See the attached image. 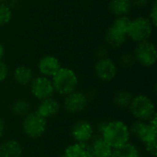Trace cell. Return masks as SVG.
<instances>
[{
    "mask_svg": "<svg viewBox=\"0 0 157 157\" xmlns=\"http://www.w3.org/2000/svg\"><path fill=\"white\" fill-rule=\"evenodd\" d=\"M101 137L114 149L130 142L129 126L121 120H113L104 123L100 128Z\"/></svg>",
    "mask_w": 157,
    "mask_h": 157,
    "instance_id": "1",
    "label": "cell"
},
{
    "mask_svg": "<svg viewBox=\"0 0 157 157\" xmlns=\"http://www.w3.org/2000/svg\"><path fill=\"white\" fill-rule=\"evenodd\" d=\"M54 91L62 96H66L76 90L78 77L70 68L61 67V69L52 77Z\"/></svg>",
    "mask_w": 157,
    "mask_h": 157,
    "instance_id": "2",
    "label": "cell"
},
{
    "mask_svg": "<svg viewBox=\"0 0 157 157\" xmlns=\"http://www.w3.org/2000/svg\"><path fill=\"white\" fill-rule=\"evenodd\" d=\"M129 109L136 120L143 121H149L156 114L154 102L145 95H137L133 97Z\"/></svg>",
    "mask_w": 157,
    "mask_h": 157,
    "instance_id": "3",
    "label": "cell"
},
{
    "mask_svg": "<svg viewBox=\"0 0 157 157\" xmlns=\"http://www.w3.org/2000/svg\"><path fill=\"white\" fill-rule=\"evenodd\" d=\"M153 29L154 26L148 17H138L132 19L127 32V37L136 43L149 40L153 33Z\"/></svg>",
    "mask_w": 157,
    "mask_h": 157,
    "instance_id": "4",
    "label": "cell"
},
{
    "mask_svg": "<svg viewBox=\"0 0 157 157\" xmlns=\"http://www.w3.org/2000/svg\"><path fill=\"white\" fill-rule=\"evenodd\" d=\"M22 129L29 138L38 139L44 134L47 129V120L39 115L36 111H30L23 117Z\"/></svg>",
    "mask_w": 157,
    "mask_h": 157,
    "instance_id": "5",
    "label": "cell"
},
{
    "mask_svg": "<svg viewBox=\"0 0 157 157\" xmlns=\"http://www.w3.org/2000/svg\"><path fill=\"white\" fill-rule=\"evenodd\" d=\"M133 55L135 57L136 63L144 67H151L156 63V47L150 40L139 42L134 49Z\"/></svg>",
    "mask_w": 157,
    "mask_h": 157,
    "instance_id": "6",
    "label": "cell"
},
{
    "mask_svg": "<svg viewBox=\"0 0 157 157\" xmlns=\"http://www.w3.org/2000/svg\"><path fill=\"white\" fill-rule=\"evenodd\" d=\"M30 92L36 99L40 101L42 99L52 98L55 91L52 79L40 75L33 78L30 82Z\"/></svg>",
    "mask_w": 157,
    "mask_h": 157,
    "instance_id": "7",
    "label": "cell"
},
{
    "mask_svg": "<svg viewBox=\"0 0 157 157\" xmlns=\"http://www.w3.org/2000/svg\"><path fill=\"white\" fill-rule=\"evenodd\" d=\"M118 73V68L116 63L109 57L98 59L95 64V74L98 79L109 82L113 80Z\"/></svg>",
    "mask_w": 157,
    "mask_h": 157,
    "instance_id": "8",
    "label": "cell"
},
{
    "mask_svg": "<svg viewBox=\"0 0 157 157\" xmlns=\"http://www.w3.org/2000/svg\"><path fill=\"white\" fill-rule=\"evenodd\" d=\"M88 104V98L83 92L74 91L65 96L63 107L69 113H78L86 109Z\"/></svg>",
    "mask_w": 157,
    "mask_h": 157,
    "instance_id": "9",
    "label": "cell"
},
{
    "mask_svg": "<svg viewBox=\"0 0 157 157\" xmlns=\"http://www.w3.org/2000/svg\"><path fill=\"white\" fill-rule=\"evenodd\" d=\"M71 135L75 143H88L94 135L93 126L89 121L80 120L74 124Z\"/></svg>",
    "mask_w": 157,
    "mask_h": 157,
    "instance_id": "10",
    "label": "cell"
},
{
    "mask_svg": "<svg viewBox=\"0 0 157 157\" xmlns=\"http://www.w3.org/2000/svg\"><path fill=\"white\" fill-rule=\"evenodd\" d=\"M61 67L60 61L52 55H45L41 57L38 63L39 72L41 75L46 77H52Z\"/></svg>",
    "mask_w": 157,
    "mask_h": 157,
    "instance_id": "11",
    "label": "cell"
},
{
    "mask_svg": "<svg viewBox=\"0 0 157 157\" xmlns=\"http://www.w3.org/2000/svg\"><path fill=\"white\" fill-rule=\"evenodd\" d=\"M60 107L61 106L58 100H56L55 98L52 97V98H48L40 100L35 111L39 115L43 117L44 119L48 120L49 118L55 116L59 112Z\"/></svg>",
    "mask_w": 157,
    "mask_h": 157,
    "instance_id": "12",
    "label": "cell"
},
{
    "mask_svg": "<svg viewBox=\"0 0 157 157\" xmlns=\"http://www.w3.org/2000/svg\"><path fill=\"white\" fill-rule=\"evenodd\" d=\"M69 157H93L89 143H75L68 145L63 153Z\"/></svg>",
    "mask_w": 157,
    "mask_h": 157,
    "instance_id": "13",
    "label": "cell"
},
{
    "mask_svg": "<svg viewBox=\"0 0 157 157\" xmlns=\"http://www.w3.org/2000/svg\"><path fill=\"white\" fill-rule=\"evenodd\" d=\"M126 39H127V34L119 30L112 25L109 28L105 35V40L107 44L115 49L122 46L123 43L126 41Z\"/></svg>",
    "mask_w": 157,
    "mask_h": 157,
    "instance_id": "14",
    "label": "cell"
},
{
    "mask_svg": "<svg viewBox=\"0 0 157 157\" xmlns=\"http://www.w3.org/2000/svg\"><path fill=\"white\" fill-rule=\"evenodd\" d=\"M23 149L17 140H7L0 145V157H21Z\"/></svg>",
    "mask_w": 157,
    "mask_h": 157,
    "instance_id": "15",
    "label": "cell"
},
{
    "mask_svg": "<svg viewBox=\"0 0 157 157\" xmlns=\"http://www.w3.org/2000/svg\"><path fill=\"white\" fill-rule=\"evenodd\" d=\"M93 157H111L113 148L101 137H97L91 144Z\"/></svg>",
    "mask_w": 157,
    "mask_h": 157,
    "instance_id": "16",
    "label": "cell"
},
{
    "mask_svg": "<svg viewBox=\"0 0 157 157\" xmlns=\"http://www.w3.org/2000/svg\"><path fill=\"white\" fill-rule=\"evenodd\" d=\"M135 137L144 144L157 140V127L153 126L148 121H145L135 134Z\"/></svg>",
    "mask_w": 157,
    "mask_h": 157,
    "instance_id": "17",
    "label": "cell"
},
{
    "mask_svg": "<svg viewBox=\"0 0 157 157\" xmlns=\"http://www.w3.org/2000/svg\"><path fill=\"white\" fill-rule=\"evenodd\" d=\"M13 78L16 83L20 86L29 85L33 79V71L29 66L20 65L14 70Z\"/></svg>",
    "mask_w": 157,
    "mask_h": 157,
    "instance_id": "18",
    "label": "cell"
},
{
    "mask_svg": "<svg viewBox=\"0 0 157 157\" xmlns=\"http://www.w3.org/2000/svg\"><path fill=\"white\" fill-rule=\"evenodd\" d=\"M132 8V0H110L109 4V11L117 17L128 15Z\"/></svg>",
    "mask_w": 157,
    "mask_h": 157,
    "instance_id": "19",
    "label": "cell"
},
{
    "mask_svg": "<svg viewBox=\"0 0 157 157\" xmlns=\"http://www.w3.org/2000/svg\"><path fill=\"white\" fill-rule=\"evenodd\" d=\"M111 157H140L139 149L130 142L118 148H114Z\"/></svg>",
    "mask_w": 157,
    "mask_h": 157,
    "instance_id": "20",
    "label": "cell"
},
{
    "mask_svg": "<svg viewBox=\"0 0 157 157\" xmlns=\"http://www.w3.org/2000/svg\"><path fill=\"white\" fill-rule=\"evenodd\" d=\"M133 96L127 90H120L113 97L114 104L121 109H129Z\"/></svg>",
    "mask_w": 157,
    "mask_h": 157,
    "instance_id": "21",
    "label": "cell"
},
{
    "mask_svg": "<svg viewBox=\"0 0 157 157\" xmlns=\"http://www.w3.org/2000/svg\"><path fill=\"white\" fill-rule=\"evenodd\" d=\"M11 111L15 116L25 117L30 112V104L24 98L17 99L11 106Z\"/></svg>",
    "mask_w": 157,
    "mask_h": 157,
    "instance_id": "22",
    "label": "cell"
},
{
    "mask_svg": "<svg viewBox=\"0 0 157 157\" xmlns=\"http://www.w3.org/2000/svg\"><path fill=\"white\" fill-rule=\"evenodd\" d=\"M12 16V8H10L6 3L0 4V27L7 25L11 21Z\"/></svg>",
    "mask_w": 157,
    "mask_h": 157,
    "instance_id": "23",
    "label": "cell"
},
{
    "mask_svg": "<svg viewBox=\"0 0 157 157\" xmlns=\"http://www.w3.org/2000/svg\"><path fill=\"white\" fill-rule=\"evenodd\" d=\"M131 21H132V19L127 15H125V16H119L114 20L112 26L115 27L116 29H118L119 30H121V31H122V32L127 34L129 27H130V24H131Z\"/></svg>",
    "mask_w": 157,
    "mask_h": 157,
    "instance_id": "24",
    "label": "cell"
},
{
    "mask_svg": "<svg viewBox=\"0 0 157 157\" xmlns=\"http://www.w3.org/2000/svg\"><path fill=\"white\" fill-rule=\"evenodd\" d=\"M136 63L133 52H125L120 57V64L124 68H130Z\"/></svg>",
    "mask_w": 157,
    "mask_h": 157,
    "instance_id": "25",
    "label": "cell"
},
{
    "mask_svg": "<svg viewBox=\"0 0 157 157\" xmlns=\"http://www.w3.org/2000/svg\"><path fill=\"white\" fill-rule=\"evenodd\" d=\"M146 152L152 157H156L157 155V140H155L153 142L147 143L144 144Z\"/></svg>",
    "mask_w": 157,
    "mask_h": 157,
    "instance_id": "26",
    "label": "cell"
},
{
    "mask_svg": "<svg viewBox=\"0 0 157 157\" xmlns=\"http://www.w3.org/2000/svg\"><path fill=\"white\" fill-rule=\"evenodd\" d=\"M149 19L151 21V23L153 24L154 28L157 26V2L156 0H155L152 7H151V10H150V14H149Z\"/></svg>",
    "mask_w": 157,
    "mask_h": 157,
    "instance_id": "27",
    "label": "cell"
},
{
    "mask_svg": "<svg viewBox=\"0 0 157 157\" xmlns=\"http://www.w3.org/2000/svg\"><path fill=\"white\" fill-rule=\"evenodd\" d=\"M8 73H9V69L7 64L3 61H0V83L6 79Z\"/></svg>",
    "mask_w": 157,
    "mask_h": 157,
    "instance_id": "28",
    "label": "cell"
},
{
    "mask_svg": "<svg viewBox=\"0 0 157 157\" xmlns=\"http://www.w3.org/2000/svg\"><path fill=\"white\" fill-rule=\"evenodd\" d=\"M150 3V0H132V6H135L137 8H144L146 7Z\"/></svg>",
    "mask_w": 157,
    "mask_h": 157,
    "instance_id": "29",
    "label": "cell"
},
{
    "mask_svg": "<svg viewBox=\"0 0 157 157\" xmlns=\"http://www.w3.org/2000/svg\"><path fill=\"white\" fill-rule=\"evenodd\" d=\"M107 54H108V51L105 47H98V51L96 52V55L98 59L107 57Z\"/></svg>",
    "mask_w": 157,
    "mask_h": 157,
    "instance_id": "30",
    "label": "cell"
},
{
    "mask_svg": "<svg viewBox=\"0 0 157 157\" xmlns=\"http://www.w3.org/2000/svg\"><path fill=\"white\" fill-rule=\"evenodd\" d=\"M5 121H3V119L0 118V139L3 137L4 132H5Z\"/></svg>",
    "mask_w": 157,
    "mask_h": 157,
    "instance_id": "31",
    "label": "cell"
},
{
    "mask_svg": "<svg viewBox=\"0 0 157 157\" xmlns=\"http://www.w3.org/2000/svg\"><path fill=\"white\" fill-rule=\"evenodd\" d=\"M5 47L3 46V44L0 43V61H2V59L5 56Z\"/></svg>",
    "mask_w": 157,
    "mask_h": 157,
    "instance_id": "32",
    "label": "cell"
},
{
    "mask_svg": "<svg viewBox=\"0 0 157 157\" xmlns=\"http://www.w3.org/2000/svg\"><path fill=\"white\" fill-rule=\"evenodd\" d=\"M8 0H0V4H3V3H6V2H7Z\"/></svg>",
    "mask_w": 157,
    "mask_h": 157,
    "instance_id": "33",
    "label": "cell"
},
{
    "mask_svg": "<svg viewBox=\"0 0 157 157\" xmlns=\"http://www.w3.org/2000/svg\"><path fill=\"white\" fill-rule=\"evenodd\" d=\"M60 157H69V156H67V155H65L63 154V155H61Z\"/></svg>",
    "mask_w": 157,
    "mask_h": 157,
    "instance_id": "34",
    "label": "cell"
}]
</instances>
